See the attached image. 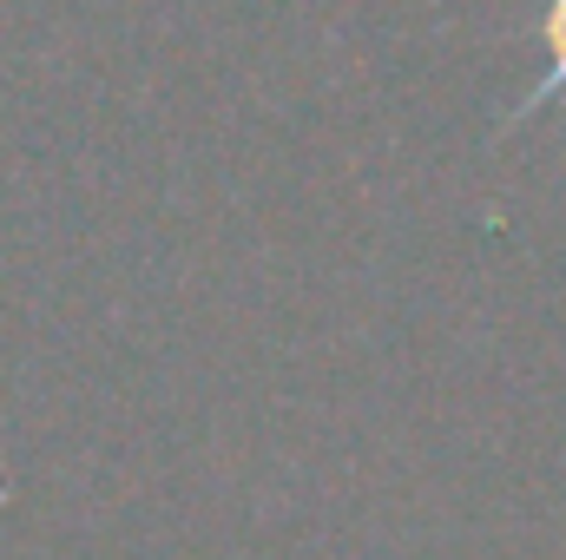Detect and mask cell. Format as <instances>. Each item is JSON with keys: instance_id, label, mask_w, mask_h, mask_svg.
I'll list each match as a JSON object with an SVG mask.
<instances>
[{"instance_id": "obj_1", "label": "cell", "mask_w": 566, "mask_h": 560, "mask_svg": "<svg viewBox=\"0 0 566 560\" xmlns=\"http://www.w3.org/2000/svg\"><path fill=\"white\" fill-rule=\"evenodd\" d=\"M541 40H547L554 66H547V80L534 86L527 113H534V106H547V93H566V0H547V7H541Z\"/></svg>"}]
</instances>
